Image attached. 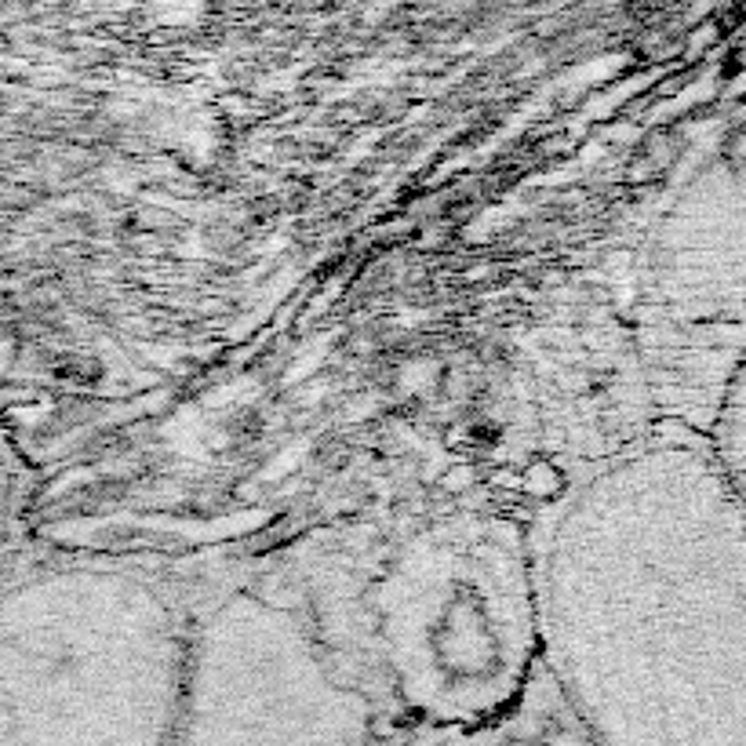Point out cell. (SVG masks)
I'll use <instances>...</instances> for the list:
<instances>
[{
  "label": "cell",
  "mask_w": 746,
  "mask_h": 746,
  "mask_svg": "<svg viewBox=\"0 0 746 746\" xmlns=\"http://www.w3.org/2000/svg\"><path fill=\"white\" fill-rule=\"evenodd\" d=\"M535 543L539 666L594 746H746V510L710 444L659 434Z\"/></svg>",
  "instance_id": "6da1fadb"
},
{
  "label": "cell",
  "mask_w": 746,
  "mask_h": 746,
  "mask_svg": "<svg viewBox=\"0 0 746 746\" xmlns=\"http://www.w3.org/2000/svg\"><path fill=\"white\" fill-rule=\"evenodd\" d=\"M15 470H11V459L8 452L0 448V554L8 546V535H11V521H15Z\"/></svg>",
  "instance_id": "5b68a950"
},
{
  "label": "cell",
  "mask_w": 746,
  "mask_h": 746,
  "mask_svg": "<svg viewBox=\"0 0 746 746\" xmlns=\"http://www.w3.org/2000/svg\"><path fill=\"white\" fill-rule=\"evenodd\" d=\"M190 623L157 579L124 565L0 575V746H161Z\"/></svg>",
  "instance_id": "3957f363"
},
{
  "label": "cell",
  "mask_w": 746,
  "mask_h": 746,
  "mask_svg": "<svg viewBox=\"0 0 746 746\" xmlns=\"http://www.w3.org/2000/svg\"><path fill=\"white\" fill-rule=\"evenodd\" d=\"M266 586L404 736L488 725L539 674L535 543L492 510L321 532Z\"/></svg>",
  "instance_id": "7a4b0ae2"
},
{
  "label": "cell",
  "mask_w": 746,
  "mask_h": 746,
  "mask_svg": "<svg viewBox=\"0 0 746 746\" xmlns=\"http://www.w3.org/2000/svg\"><path fill=\"white\" fill-rule=\"evenodd\" d=\"M706 444H710L717 470L725 474L728 488L736 492L739 506L746 510V350L728 375L725 394L717 404L714 434Z\"/></svg>",
  "instance_id": "277c9868"
}]
</instances>
